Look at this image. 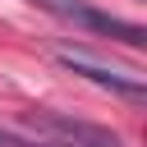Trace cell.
<instances>
[{"instance_id": "1", "label": "cell", "mask_w": 147, "mask_h": 147, "mask_svg": "<svg viewBox=\"0 0 147 147\" xmlns=\"http://www.w3.org/2000/svg\"><path fill=\"white\" fill-rule=\"evenodd\" d=\"M32 5L46 9V14H55V18H64V23H78V28H87V32H101V37H110V41H124V46H142V41H147V28H142V23L115 18V14H106V9H96V5H87V0H32Z\"/></svg>"}, {"instance_id": "2", "label": "cell", "mask_w": 147, "mask_h": 147, "mask_svg": "<svg viewBox=\"0 0 147 147\" xmlns=\"http://www.w3.org/2000/svg\"><path fill=\"white\" fill-rule=\"evenodd\" d=\"M55 60H60L69 74H78V78H87V83H96V87H106V92H115V96H129V101H142V96H147V83H142L138 74H129V69L96 64V60H87V55H78V51H60Z\"/></svg>"}, {"instance_id": "3", "label": "cell", "mask_w": 147, "mask_h": 147, "mask_svg": "<svg viewBox=\"0 0 147 147\" xmlns=\"http://www.w3.org/2000/svg\"><path fill=\"white\" fill-rule=\"evenodd\" d=\"M32 124L41 133H51V142H60V147H124L110 129L87 124V119H69V115H55V110H37Z\"/></svg>"}, {"instance_id": "4", "label": "cell", "mask_w": 147, "mask_h": 147, "mask_svg": "<svg viewBox=\"0 0 147 147\" xmlns=\"http://www.w3.org/2000/svg\"><path fill=\"white\" fill-rule=\"evenodd\" d=\"M23 142H28L23 133H14V129H5V124H0V147H23Z\"/></svg>"}, {"instance_id": "5", "label": "cell", "mask_w": 147, "mask_h": 147, "mask_svg": "<svg viewBox=\"0 0 147 147\" xmlns=\"http://www.w3.org/2000/svg\"><path fill=\"white\" fill-rule=\"evenodd\" d=\"M23 147H60V142H23Z\"/></svg>"}]
</instances>
